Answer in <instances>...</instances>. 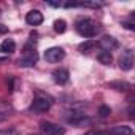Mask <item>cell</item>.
I'll return each mask as SVG.
<instances>
[{"instance_id": "obj_1", "label": "cell", "mask_w": 135, "mask_h": 135, "mask_svg": "<svg viewBox=\"0 0 135 135\" xmlns=\"http://www.w3.org/2000/svg\"><path fill=\"white\" fill-rule=\"evenodd\" d=\"M75 30L81 35V37H84V38H92V37H95L97 33H99V30H100V27H99V24H95L92 19H89V18H80V19H76V22H75Z\"/></svg>"}, {"instance_id": "obj_2", "label": "cell", "mask_w": 135, "mask_h": 135, "mask_svg": "<svg viewBox=\"0 0 135 135\" xmlns=\"http://www.w3.org/2000/svg\"><path fill=\"white\" fill-rule=\"evenodd\" d=\"M33 43H35V40L30 38V40L26 43V46L22 48V56H21L19 60H18V65H19V67H32V65L37 64V60H38V52L35 51Z\"/></svg>"}, {"instance_id": "obj_3", "label": "cell", "mask_w": 135, "mask_h": 135, "mask_svg": "<svg viewBox=\"0 0 135 135\" xmlns=\"http://www.w3.org/2000/svg\"><path fill=\"white\" fill-rule=\"evenodd\" d=\"M54 100L49 94L46 92H37L35 97H33V102L30 105V110L35 111V113H46L51 107H52Z\"/></svg>"}, {"instance_id": "obj_4", "label": "cell", "mask_w": 135, "mask_h": 135, "mask_svg": "<svg viewBox=\"0 0 135 135\" xmlns=\"http://www.w3.org/2000/svg\"><path fill=\"white\" fill-rule=\"evenodd\" d=\"M64 57H65V51L60 46H52V48H49V49L45 51V60L49 62V64L60 62Z\"/></svg>"}, {"instance_id": "obj_5", "label": "cell", "mask_w": 135, "mask_h": 135, "mask_svg": "<svg viewBox=\"0 0 135 135\" xmlns=\"http://www.w3.org/2000/svg\"><path fill=\"white\" fill-rule=\"evenodd\" d=\"M40 129L45 135H64L65 133V129L59 124H54V122H49V121H43L40 124Z\"/></svg>"}, {"instance_id": "obj_6", "label": "cell", "mask_w": 135, "mask_h": 135, "mask_svg": "<svg viewBox=\"0 0 135 135\" xmlns=\"http://www.w3.org/2000/svg\"><path fill=\"white\" fill-rule=\"evenodd\" d=\"M133 67V51L132 49H124L122 54L119 56V69L124 72H129Z\"/></svg>"}, {"instance_id": "obj_7", "label": "cell", "mask_w": 135, "mask_h": 135, "mask_svg": "<svg viewBox=\"0 0 135 135\" xmlns=\"http://www.w3.org/2000/svg\"><path fill=\"white\" fill-rule=\"evenodd\" d=\"M70 116H67V122L69 124H73V126H84V124H89V118L81 113V111H76V110H72V113H69Z\"/></svg>"}, {"instance_id": "obj_8", "label": "cell", "mask_w": 135, "mask_h": 135, "mask_svg": "<svg viewBox=\"0 0 135 135\" xmlns=\"http://www.w3.org/2000/svg\"><path fill=\"white\" fill-rule=\"evenodd\" d=\"M99 46L103 49V51H113V49H118L119 48V41L114 38V37H111V35H105V37H102L100 40H99Z\"/></svg>"}, {"instance_id": "obj_9", "label": "cell", "mask_w": 135, "mask_h": 135, "mask_svg": "<svg viewBox=\"0 0 135 135\" xmlns=\"http://www.w3.org/2000/svg\"><path fill=\"white\" fill-rule=\"evenodd\" d=\"M69 78H70V73L67 69H56L52 72V80L57 83V84H65L69 83Z\"/></svg>"}, {"instance_id": "obj_10", "label": "cell", "mask_w": 135, "mask_h": 135, "mask_svg": "<svg viewBox=\"0 0 135 135\" xmlns=\"http://www.w3.org/2000/svg\"><path fill=\"white\" fill-rule=\"evenodd\" d=\"M26 22L29 26H40L43 22V15L38 10H32L26 15Z\"/></svg>"}, {"instance_id": "obj_11", "label": "cell", "mask_w": 135, "mask_h": 135, "mask_svg": "<svg viewBox=\"0 0 135 135\" xmlns=\"http://www.w3.org/2000/svg\"><path fill=\"white\" fill-rule=\"evenodd\" d=\"M95 46H97V41H95V40H86V41H83V43L78 46V51H80L81 54H89L91 51L95 49Z\"/></svg>"}, {"instance_id": "obj_12", "label": "cell", "mask_w": 135, "mask_h": 135, "mask_svg": "<svg viewBox=\"0 0 135 135\" xmlns=\"http://www.w3.org/2000/svg\"><path fill=\"white\" fill-rule=\"evenodd\" d=\"M108 86H110L111 89L118 91V92H129V91L132 89V86H130L127 81H111Z\"/></svg>"}, {"instance_id": "obj_13", "label": "cell", "mask_w": 135, "mask_h": 135, "mask_svg": "<svg viewBox=\"0 0 135 135\" xmlns=\"http://www.w3.org/2000/svg\"><path fill=\"white\" fill-rule=\"evenodd\" d=\"M108 133H110V135H132L133 130H132V127H129V126H116V127L110 129Z\"/></svg>"}, {"instance_id": "obj_14", "label": "cell", "mask_w": 135, "mask_h": 135, "mask_svg": "<svg viewBox=\"0 0 135 135\" xmlns=\"http://www.w3.org/2000/svg\"><path fill=\"white\" fill-rule=\"evenodd\" d=\"M0 51L5 52V54H11L16 51V43L11 40V38H7L2 41V45H0Z\"/></svg>"}, {"instance_id": "obj_15", "label": "cell", "mask_w": 135, "mask_h": 135, "mask_svg": "<svg viewBox=\"0 0 135 135\" xmlns=\"http://www.w3.org/2000/svg\"><path fill=\"white\" fill-rule=\"evenodd\" d=\"M97 60H99L100 64H103V65H110V64L113 62L111 52H108V51H100V52L97 54Z\"/></svg>"}, {"instance_id": "obj_16", "label": "cell", "mask_w": 135, "mask_h": 135, "mask_svg": "<svg viewBox=\"0 0 135 135\" xmlns=\"http://www.w3.org/2000/svg\"><path fill=\"white\" fill-rule=\"evenodd\" d=\"M13 111V105L7 100H0V114L5 116V114H10Z\"/></svg>"}, {"instance_id": "obj_17", "label": "cell", "mask_w": 135, "mask_h": 135, "mask_svg": "<svg viewBox=\"0 0 135 135\" xmlns=\"http://www.w3.org/2000/svg\"><path fill=\"white\" fill-rule=\"evenodd\" d=\"M54 30H56L57 33H64V32L67 30V22H65L64 19H57V21L54 22Z\"/></svg>"}, {"instance_id": "obj_18", "label": "cell", "mask_w": 135, "mask_h": 135, "mask_svg": "<svg viewBox=\"0 0 135 135\" xmlns=\"http://www.w3.org/2000/svg\"><path fill=\"white\" fill-rule=\"evenodd\" d=\"M111 114V110H110V107H107V105H102L100 108H99V116L100 118H108Z\"/></svg>"}, {"instance_id": "obj_19", "label": "cell", "mask_w": 135, "mask_h": 135, "mask_svg": "<svg viewBox=\"0 0 135 135\" xmlns=\"http://www.w3.org/2000/svg\"><path fill=\"white\" fill-rule=\"evenodd\" d=\"M121 24H122V27H126V29H129V30H133V29H135V26H133V21H132V18H130V21H122Z\"/></svg>"}, {"instance_id": "obj_20", "label": "cell", "mask_w": 135, "mask_h": 135, "mask_svg": "<svg viewBox=\"0 0 135 135\" xmlns=\"http://www.w3.org/2000/svg\"><path fill=\"white\" fill-rule=\"evenodd\" d=\"M7 32H8V27H7V26H3L2 22H0V35H5Z\"/></svg>"}, {"instance_id": "obj_21", "label": "cell", "mask_w": 135, "mask_h": 135, "mask_svg": "<svg viewBox=\"0 0 135 135\" xmlns=\"http://www.w3.org/2000/svg\"><path fill=\"white\" fill-rule=\"evenodd\" d=\"M86 135H110L108 132H88Z\"/></svg>"}, {"instance_id": "obj_22", "label": "cell", "mask_w": 135, "mask_h": 135, "mask_svg": "<svg viewBox=\"0 0 135 135\" xmlns=\"http://www.w3.org/2000/svg\"><path fill=\"white\" fill-rule=\"evenodd\" d=\"M7 60V57H0V62H5Z\"/></svg>"}]
</instances>
